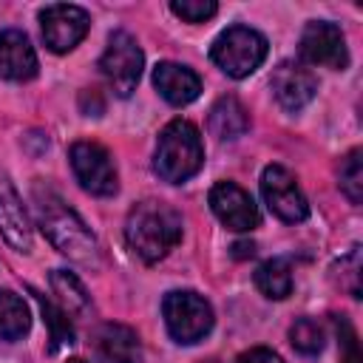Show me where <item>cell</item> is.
I'll list each match as a JSON object with an SVG mask.
<instances>
[{
  "label": "cell",
  "instance_id": "1",
  "mask_svg": "<svg viewBox=\"0 0 363 363\" xmlns=\"http://www.w3.org/2000/svg\"><path fill=\"white\" fill-rule=\"evenodd\" d=\"M31 201L37 213V224L45 233V238L71 261L82 267H96L99 264V244L88 224L62 201L57 190H51L43 182L31 184Z\"/></svg>",
  "mask_w": 363,
  "mask_h": 363
},
{
  "label": "cell",
  "instance_id": "2",
  "mask_svg": "<svg viewBox=\"0 0 363 363\" xmlns=\"http://www.w3.org/2000/svg\"><path fill=\"white\" fill-rule=\"evenodd\" d=\"M125 241L145 264L162 261L179 241H182V216L176 207L145 199L130 207L125 221Z\"/></svg>",
  "mask_w": 363,
  "mask_h": 363
},
{
  "label": "cell",
  "instance_id": "3",
  "mask_svg": "<svg viewBox=\"0 0 363 363\" xmlns=\"http://www.w3.org/2000/svg\"><path fill=\"white\" fill-rule=\"evenodd\" d=\"M201 164H204V145L199 128L187 119H173L170 125H164L153 159L156 173L170 184H182L190 176H196Z\"/></svg>",
  "mask_w": 363,
  "mask_h": 363
},
{
  "label": "cell",
  "instance_id": "4",
  "mask_svg": "<svg viewBox=\"0 0 363 363\" xmlns=\"http://www.w3.org/2000/svg\"><path fill=\"white\" fill-rule=\"evenodd\" d=\"M210 57L227 77L241 79L250 77L267 60V40L250 26H230L216 37Z\"/></svg>",
  "mask_w": 363,
  "mask_h": 363
},
{
  "label": "cell",
  "instance_id": "5",
  "mask_svg": "<svg viewBox=\"0 0 363 363\" xmlns=\"http://www.w3.org/2000/svg\"><path fill=\"white\" fill-rule=\"evenodd\" d=\"M162 315L170 337L179 343H196L213 329V309L199 292H167L162 301Z\"/></svg>",
  "mask_w": 363,
  "mask_h": 363
},
{
  "label": "cell",
  "instance_id": "6",
  "mask_svg": "<svg viewBox=\"0 0 363 363\" xmlns=\"http://www.w3.org/2000/svg\"><path fill=\"white\" fill-rule=\"evenodd\" d=\"M142 65H145V54H142L139 43L128 31H113L108 37L105 54L99 60V71L116 96H130L136 91Z\"/></svg>",
  "mask_w": 363,
  "mask_h": 363
},
{
  "label": "cell",
  "instance_id": "7",
  "mask_svg": "<svg viewBox=\"0 0 363 363\" xmlns=\"http://www.w3.org/2000/svg\"><path fill=\"white\" fill-rule=\"evenodd\" d=\"M71 167L77 182L82 184V190L94 193V196H113L119 182H116V167L111 153L96 145V142H74L68 150Z\"/></svg>",
  "mask_w": 363,
  "mask_h": 363
},
{
  "label": "cell",
  "instance_id": "8",
  "mask_svg": "<svg viewBox=\"0 0 363 363\" xmlns=\"http://www.w3.org/2000/svg\"><path fill=\"white\" fill-rule=\"evenodd\" d=\"M261 196L267 207L281 218V221H303L309 216V204L295 182V176L284 164H267L261 173Z\"/></svg>",
  "mask_w": 363,
  "mask_h": 363
},
{
  "label": "cell",
  "instance_id": "9",
  "mask_svg": "<svg viewBox=\"0 0 363 363\" xmlns=\"http://www.w3.org/2000/svg\"><path fill=\"white\" fill-rule=\"evenodd\" d=\"M40 26H43V40L51 51L62 54L71 51L91 28V17L85 9L71 6V3H54L40 11Z\"/></svg>",
  "mask_w": 363,
  "mask_h": 363
},
{
  "label": "cell",
  "instance_id": "10",
  "mask_svg": "<svg viewBox=\"0 0 363 363\" xmlns=\"http://www.w3.org/2000/svg\"><path fill=\"white\" fill-rule=\"evenodd\" d=\"M301 57L312 65H326V68H346L349 65V51H346V37L335 23L315 20L306 23L301 34Z\"/></svg>",
  "mask_w": 363,
  "mask_h": 363
},
{
  "label": "cell",
  "instance_id": "11",
  "mask_svg": "<svg viewBox=\"0 0 363 363\" xmlns=\"http://www.w3.org/2000/svg\"><path fill=\"white\" fill-rule=\"evenodd\" d=\"M210 207L216 213V218L238 233H247L252 227H258V207L250 199V193L244 187H238L235 182H218L210 190Z\"/></svg>",
  "mask_w": 363,
  "mask_h": 363
},
{
  "label": "cell",
  "instance_id": "12",
  "mask_svg": "<svg viewBox=\"0 0 363 363\" xmlns=\"http://www.w3.org/2000/svg\"><path fill=\"white\" fill-rule=\"evenodd\" d=\"M272 94L278 99V105L284 111H301L303 105L312 102L315 91H318V79L309 68L298 65V62H281L275 71H272Z\"/></svg>",
  "mask_w": 363,
  "mask_h": 363
},
{
  "label": "cell",
  "instance_id": "13",
  "mask_svg": "<svg viewBox=\"0 0 363 363\" xmlns=\"http://www.w3.org/2000/svg\"><path fill=\"white\" fill-rule=\"evenodd\" d=\"M0 235L17 252L31 250V224H28L26 207L17 190L11 187V182L6 179V173H0Z\"/></svg>",
  "mask_w": 363,
  "mask_h": 363
},
{
  "label": "cell",
  "instance_id": "14",
  "mask_svg": "<svg viewBox=\"0 0 363 363\" xmlns=\"http://www.w3.org/2000/svg\"><path fill=\"white\" fill-rule=\"evenodd\" d=\"M37 74V54L28 37L17 28L0 31V79L26 82Z\"/></svg>",
  "mask_w": 363,
  "mask_h": 363
},
{
  "label": "cell",
  "instance_id": "15",
  "mask_svg": "<svg viewBox=\"0 0 363 363\" xmlns=\"http://www.w3.org/2000/svg\"><path fill=\"white\" fill-rule=\"evenodd\" d=\"M142 354L139 337L125 323H105L94 335V357L96 363H136Z\"/></svg>",
  "mask_w": 363,
  "mask_h": 363
},
{
  "label": "cell",
  "instance_id": "16",
  "mask_svg": "<svg viewBox=\"0 0 363 363\" xmlns=\"http://www.w3.org/2000/svg\"><path fill=\"white\" fill-rule=\"evenodd\" d=\"M153 85L170 105H187L201 91L199 74L179 62H159L153 68Z\"/></svg>",
  "mask_w": 363,
  "mask_h": 363
},
{
  "label": "cell",
  "instance_id": "17",
  "mask_svg": "<svg viewBox=\"0 0 363 363\" xmlns=\"http://www.w3.org/2000/svg\"><path fill=\"white\" fill-rule=\"evenodd\" d=\"M207 125H210V133L218 139H238L241 133H247L250 116H247V108L235 96H221L210 108Z\"/></svg>",
  "mask_w": 363,
  "mask_h": 363
},
{
  "label": "cell",
  "instance_id": "18",
  "mask_svg": "<svg viewBox=\"0 0 363 363\" xmlns=\"http://www.w3.org/2000/svg\"><path fill=\"white\" fill-rule=\"evenodd\" d=\"M31 329V312L26 301L9 289H0V337L20 340Z\"/></svg>",
  "mask_w": 363,
  "mask_h": 363
},
{
  "label": "cell",
  "instance_id": "19",
  "mask_svg": "<svg viewBox=\"0 0 363 363\" xmlns=\"http://www.w3.org/2000/svg\"><path fill=\"white\" fill-rule=\"evenodd\" d=\"M51 289H54V295L60 301V309L68 312V315H82L88 309V303H91L82 281L68 269H54L51 272Z\"/></svg>",
  "mask_w": 363,
  "mask_h": 363
},
{
  "label": "cell",
  "instance_id": "20",
  "mask_svg": "<svg viewBox=\"0 0 363 363\" xmlns=\"http://www.w3.org/2000/svg\"><path fill=\"white\" fill-rule=\"evenodd\" d=\"M255 286L272 298V301H281L292 292V269L284 258H269L264 261L258 269H255Z\"/></svg>",
  "mask_w": 363,
  "mask_h": 363
},
{
  "label": "cell",
  "instance_id": "21",
  "mask_svg": "<svg viewBox=\"0 0 363 363\" xmlns=\"http://www.w3.org/2000/svg\"><path fill=\"white\" fill-rule=\"evenodd\" d=\"M31 295L37 298L40 303V312H43V320L48 323V335H51V352L62 349V346H71L74 343V329L68 323V312H62L57 303H51L48 298H43L40 292L31 289Z\"/></svg>",
  "mask_w": 363,
  "mask_h": 363
},
{
  "label": "cell",
  "instance_id": "22",
  "mask_svg": "<svg viewBox=\"0 0 363 363\" xmlns=\"http://www.w3.org/2000/svg\"><path fill=\"white\" fill-rule=\"evenodd\" d=\"M363 153L354 147L343 156L340 162V170H337V179H340V190L343 196L352 201V204H360L363 201Z\"/></svg>",
  "mask_w": 363,
  "mask_h": 363
},
{
  "label": "cell",
  "instance_id": "23",
  "mask_svg": "<svg viewBox=\"0 0 363 363\" xmlns=\"http://www.w3.org/2000/svg\"><path fill=\"white\" fill-rule=\"evenodd\" d=\"M289 343L292 349H298L301 354H318L323 349V329L318 326V320L312 318H301L292 323L289 329Z\"/></svg>",
  "mask_w": 363,
  "mask_h": 363
},
{
  "label": "cell",
  "instance_id": "24",
  "mask_svg": "<svg viewBox=\"0 0 363 363\" xmlns=\"http://www.w3.org/2000/svg\"><path fill=\"white\" fill-rule=\"evenodd\" d=\"M170 11L187 23H204L218 11V6L213 0H173Z\"/></svg>",
  "mask_w": 363,
  "mask_h": 363
},
{
  "label": "cell",
  "instance_id": "25",
  "mask_svg": "<svg viewBox=\"0 0 363 363\" xmlns=\"http://www.w3.org/2000/svg\"><path fill=\"white\" fill-rule=\"evenodd\" d=\"M337 269H340V289H346L352 298H360V250L352 247L340 258Z\"/></svg>",
  "mask_w": 363,
  "mask_h": 363
},
{
  "label": "cell",
  "instance_id": "26",
  "mask_svg": "<svg viewBox=\"0 0 363 363\" xmlns=\"http://www.w3.org/2000/svg\"><path fill=\"white\" fill-rule=\"evenodd\" d=\"M335 323H337L340 343H343V349H346L340 363H360L363 357H360V349H357V335H354V329L349 326V320H346V318H335Z\"/></svg>",
  "mask_w": 363,
  "mask_h": 363
},
{
  "label": "cell",
  "instance_id": "27",
  "mask_svg": "<svg viewBox=\"0 0 363 363\" xmlns=\"http://www.w3.org/2000/svg\"><path fill=\"white\" fill-rule=\"evenodd\" d=\"M238 363H284L272 349H264V346H255L244 354H238Z\"/></svg>",
  "mask_w": 363,
  "mask_h": 363
},
{
  "label": "cell",
  "instance_id": "28",
  "mask_svg": "<svg viewBox=\"0 0 363 363\" xmlns=\"http://www.w3.org/2000/svg\"><path fill=\"white\" fill-rule=\"evenodd\" d=\"M79 105H82V111H85L88 116H91V113H94V116H99V113H102V108H105V105H102V99H99V94H96L94 88H91V91H82Z\"/></svg>",
  "mask_w": 363,
  "mask_h": 363
},
{
  "label": "cell",
  "instance_id": "29",
  "mask_svg": "<svg viewBox=\"0 0 363 363\" xmlns=\"http://www.w3.org/2000/svg\"><path fill=\"white\" fill-rule=\"evenodd\" d=\"M255 252V244L252 241H238L235 247H233V255L235 258H247V255H252Z\"/></svg>",
  "mask_w": 363,
  "mask_h": 363
},
{
  "label": "cell",
  "instance_id": "30",
  "mask_svg": "<svg viewBox=\"0 0 363 363\" xmlns=\"http://www.w3.org/2000/svg\"><path fill=\"white\" fill-rule=\"evenodd\" d=\"M65 363H85L82 357H71V360H65Z\"/></svg>",
  "mask_w": 363,
  "mask_h": 363
},
{
  "label": "cell",
  "instance_id": "31",
  "mask_svg": "<svg viewBox=\"0 0 363 363\" xmlns=\"http://www.w3.org/2000/svg\"><path fill=\"white\" fill-rule=\"evenodd\" d=\"M201 363H218V360H201Z\"/></svg>",
  "mask_w": 363,
  "mask_h": 363
}]
</instances>
